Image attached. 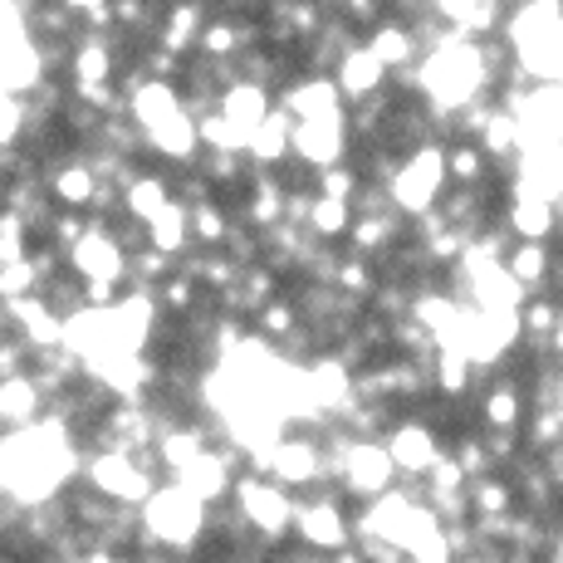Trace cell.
<instances>
[{
  "label": "cell",
  "mask_w": 563,
  "mask_h": 563,
  "mask_svg": "<svg viewBox=\"0 0 563 563\" xmlns=\"http://www.w3.org/2000/svg\"><path fill=\"white\" fill-rule=\"evenodd\" d=\"M505 30H510V49L519 54L525 74L554 84L559 79V0H525Z\"/></svg>",
  "instance_id": "6da1fadb"
},
{
  "label": "cell",
  "mask_w": 563,
  "mask_h": 563,
  "mask_svg": "<svg viewBox=\"0 0 563 563\" xmlns=\"http://www.w3.org/2000/svg\"><path fill=\"white\" fill-rule=\"evenodd\" d=\"M143 525H147L153 539H162V544L187 549L206 525V505L197 500V495L181 490V485H162V490H153L143 500Z\"/></svg>",
  "instance_id": "7a4b0ae2"
},
{
  "label": "cell",
  "mask_w": 563,
  "mask_h": 563,
  "mask_svg": "<svg viewBox=\"0 0 563 563\" xmlns=\"http://www.w3.org/2000/svg\"><path fill=\"white\" fill-rule=\"evenodd\" d=\"M441 181H446V162H441V147H421L402 162V172H393V201L402 211H427L437 201Z\"/></svg>",
  "instance_id": "3957f363"
},
{
  "label": "cell",
  "mask_w": 563,
  "mask_h": 563,
  "mask_svg": "<svg viewBox=\"0 0 563 563\" xmlns=\"http://www.w3.org/2000/svg\"><path fill=\"white\" fill-rule=\"evenodd\" d=\"M343 147H349V123L339 118H305V123L289 128V153H299L309 167H339Z\"/></svg>",
  "instance_id": "277c9868"
},
{
  "label": "cell",
  "mask_w": 563,
  "mask_h": 563,
  "mask_svg": "<svg viewBox=\"0 0 563 563\" xmlns=\"http://www.w3.org/2000/svg\"><path fill=\"white\" fill-rule=\"evenodd\" d=\"M89 481L99 495H113V500H147L153 495V475L143 471V461L128 456V451H103L89 465Z\"/></svg>",
  "instance_id": "5b68a950"
},
{
  "label": "cell",
  "mask_w": 563,
  "mask_h": 563,
  "mask_svg": "<svg viewBox=\"0 0 563 563\" xmlns=\"http://www.w3.org/2000/svg\"><path fill=\"white\" fill-rule=\"evenodd\" d=\"M69 265H74V275H84V279H103V285H118L123 279V269H128V255H123V245L113 241L108 231H84L79 241L69 245Z\"/></svg>",
  "instance_id": "8992f818"
},
{
  "label": "cell",
  "mask_w": 563,
  "mask_h": 563,
  "mask_svg": "<svg viewBox=\"0 0 563 563\" xmlns=\"http://www.w3.org/2000/svg\"><path fill=\"white\" fill-rule=\"evenodd\" d=\"M235 500H241V515L251 519L260 534H285L289 519H295V505H289V495L279 490V485L255 481V475H245V481L235 485Z\"/></svg>",
  "instance_id": "52a82bcc"
},
{
  "label": "cell",
  "mask_w": 563,
  "mask_h": 563,
  "mask_svg": "<svg viewBox=\"0 0 563 563\" xmlns=\"http://www.w3.org/2000/svg\"><path fill=\"white\" fill-rule=\"evenodd\" d=\"M383 451H387V461H393V471H402V475H427L431 465L441 461L437 437H431V427H421V421L393 427V437L383 441Z\"/></svg>",
  "instance_id": "ba28073f"
},
{
  "label": "cell",
  "mask_w": 563,
  "mask_h": 563,
  "mask_svg": "<svg viewBox=\"0 0 563 563\" xmlns=\"http://www.w3.org/2000/svg\"><path fill=\"white\" fill-rule=\"evenodd\" d=\"M343 475H349V490L358 495H383L393 490V461H387V451L377 446V441H353L349 451H343Z\"/></svg>",
  "instance_id": "9c48e42d"
},
{
  "label": "cell",
  "mask_w": 563,
  "mask_h": 563,
  "mask_svg": "<svg viewBox=\"0 0 563 563\" xmlns=\"http://www.w3.org/2000/svg\"><path fill=\"white\" fill-rule=\"evenodd\" d=\"M387 84V69L383 59H377L373 49H349L339 59V79H333V89H339V99H377Z\"/></svg>",
  "instance_id": "30bf717a"
},
{
  "label": "cell",
  "mask_w": 563,
  "mask_h": 563,
  "mask_svg": "<svg viewBox=\"0 0 563 563\" xmlns=\"http://www.w3.org/2000/svg\"><path fill=\"white\" fill-rule=\"evenodd\" d=\"M10 319L20 323V343H30V349H59L64 343V319L49 309V299H40V295L15 299Z\"/></svg>",
  "instance_id": "8fae6325"
},
{
  "label": "cell",
  "mask_w": 563,
  "mask_h": 563,
  "mask_svg": "<svg viewBox=\"0 0 563 563\" xmlns=\"http://www.w3.org/2000/svg\"><path fill=\"white\" fill-rule=\"evenodd\" d=\"M265 471L275 475L279 485H309V481H319V446H313V441H299V437L275 441V446H269Z\"/></svg>",
  "instance_id": "7c38bea8"
},
{
  "label": "cell",
  "mask_w": 563,
  "mask_h": 563,
  "mask_svg": "<svg viewBox=\"0 0 563 563\" xmlns=\"http://www.w3.org/2000/svg\"><path fill=\"white\" fill-rule=\"evenodd\" d=\"M177 485H181L187 495H197L201 505L221 500V495L231 490V471H225V456H221V451H201V456H191V461L177 471Z\"/></svg>",
  "instance_id": "4fadbf2b"
},
{
  "label": "cell",
  "mask_w": 563,
  "mask_h": 563,
  "mask_svg": "<svg viewBox=\"0 0 563 563\" xmlns=\"http://www.w3.org/2000/svg\"><path fill=\"white\" fill-rule=\"evenodd\" d=\"M554 211H559V206H549L544 197H539V191L515 187L510 231L519 235V241H534V245H544V241H549V231H554Z\"/></svg>",
  "instance_id": "5bb4252c"
},
{
  "label": "cell",
  "mask_w": 563,
  "mask_h": 563,
  "mask_svg": "<svg viewBox=\"0 0 563 563\" xmlns=\"http://www.w3.org/2000/svg\"><path fill=\"white\" fill-rule=\"evenodd\" d=\"M128 108H133V118L143 123V133H153V128H162L167 118L181 113V99H177V89H172L167 79H147V84H137L133 89Z\"/></svg>",
  "instance_id": "9a60e30c"
},
{
  "label": "cell",
  "mask_w": 563,
  "mask_h": 563,
  "mask_svg": "<svg viewBox=\"0 0 563 563\" xmlns=\"http://www.w3.org/2000/svg\"><path fill=\"white\" fill-rule=\"evenodd\" d=\"M299 519V534H305V544L313 549H339L343 539H349V525H343V510L333 500H313L305 510L295 515Z\"/></svg>",
  "instance_id": "2e32d148"
},
{
  "label": "cell",
  "mask_w": 563,
  "mask_h": 563,
  "mask_svg": "<svg viewBox=\"0 0 563 563\" xmlns=\"http://www.w3.org/2000/svg\"><path fill=\"white\" fill-rule=\"evenodd\" d=\"M285 113L295 118V123H305V118H339V89H333V79H305L295 84V89L285 93Z\"/></svg>",
  "instance_id": "e0dca14e"
},
{
  "label": "cell",
  "mask_w": 563,
  "mask_h": 563,
  "mask_svg": "<svg viewBox=\"0 0 563 563\" xmlns=\"http://www.w3.org/2000/svg\"><path fill=\"white\" fill-rule=\"evenodd\" d=\"M216 113L231 118V123L245 128V133H255L269 113V93L260 89V84H231V89L221 93V108H216Z\"/></svg>",
  "instance_id": "ac0fdd59"
},
{
  "label": "cell",
  "mask_w": 563,
  "mask_h": 563,
  "mask_svg": "<svg viewBox=\"0 0 563 563\" xmlns=\"http://www.w3.org/2000/svg\"><path fill=\"white\" fill-rule=\"evenodd\" d=\"M289 128H295V118L285 113V108H269L265 123L251 133V143H245V153L255 162H285L289 157Z\"/></svg>",
  "instance_id": "d6986e66"
},
{
  "label": "cell",
  "mask_w": 563,
  "mask_h": 563,
  "mask_svg": "<svg viewBox=\"0 0 563 563\" xmlns=\"http://www.w3.org/2000/svg\"><path fill=\"white\" fill-rule=\"evenodd\" d=\"M147 241H153V251H157V255H177V251H187V241H191L187 206H177V201L162 206L153 221H147Z\"/></svg>",
  "instance_id": "ffe728a7"
},
{
  "label": "cell",
  "mask_w": 563,
  "mask_h": 563,
  "mask_svg": "<svg viewBox=\"0 0 563 563\" xmlns=\"http://www.w3.org/2000/svg\"><path fill=\"white\" fill-rule=\"evenodd\" d=\"M40 407V387L30 377H5L0 383V427H30Z\"/></svg>",
  "instance_id": "44dd1931"
},
{
  "label": "cell",
  "mask_w": 563,
  "mask_h": 563,
  "mask_svg": "<svg viewBox=\"0 0 563 563\" xmlns=\"http://www.w3.org/2000/svg\"><path fill=\"white\" fill-rule=\"evenodd\" d=\"M197 30H201V5L197 0H177V5L167 10V30H162V54H187V45L197 40Z\"/></svg>",
  "instance_id": "7402d4cb"
},
{
  "label": "cell",
  "mask_w": 563,
  "mask_h": 563,
  "mask_svg": "<svg viewBox=\"0 0 563 563\" xmlns=\"http://www.w3.org/2000/svg\"><path fill=\"white\" fill-rule=\"evenodd\" d=\"M191 123H197V143H206L211 153H245V143H251V133H245V128H235L231 118H221V113L191 118Z\"/></svg>",
  "instance_id": "603a6c76"
},
{
  "label": "cell",
  "mask_w": 563,
  "mask_h": 563,
  "mask_svg": "<svg viewBox=\"0 0 563 563\" xmlns=\"http://www.w3.org/2000/svg\"><path fill=\"white\" fill-rule=\"evenodd\" d=\"M147 143H153L157 153H167V157H191V153H197V123H191L187 108H181L177 118H167L162 128L147 133Z\"/></svg>",
  "instance_id": "cb8c5ba5"
},
{
  "label": "cell",
  "mask_w": 563,
  "mask_h": 563,
  "mask_svg": "<svg viewBox=\"0 0 563 563\" xmlns=\"http://www.w3.org/2000/svg\"><path fill=\"white\" fill-rule=\"evenodd\" d=\"M383 59V69H397V64H411L417 59V35L407 25H377L373 30V45H367Z\"/></svg>",
  "instance_id": "d4e9b609"
},
{
  "label": "cell",
  "mask_w": 563,
  "mask_h": 563,
  "mask_svg": "<svg viewBox=\"0 0 563 563\" xmlns=\"http://www.w3.org/2000/svg\"><path fill=\"white\" fill-rule=\"evenodd\" d=\"M167 201H172V191H167L162 177H133L128 181V216H133V221L147 225Z\"/></svg>",
  "instance_id": "484cf974"
},
{
  "label": "cell",
  "mask_w": 563,
  "mask_h": 563,
  "mask_svg": "<svg viewBox=\"0 0 563 563\" xmlns=\"http://www.w3.org/2000/svg\"><path fill=\"white\" fill-rule=\"evenodd\" d=\"M505 275H510L519 289H534L539 279L549 275V251H544V245H534V241H519L515 251H510V265H505Z\"/></svg>",
  "instance_id": "4316f807"
},
{
  "label": "cell",
  "mask_w": 563,
  "mask_h": 563,
  "mask_svg": "<svg viewBox=\"0 0 563 563\" xmlns=\"http://www.w3.org/2000/svg\"><path fill=\"white\" fill-rule=\"evenodd\" d=\"M305 221L313 225V231L323 235V241H333V235H343L353 225V206L349 201H329V197H313L309 201V216Z\"/></svg>",
  "instance_id": "83f0119b"
},
{
  "label": "cell",
  "mask_w": 563,
  "mask_h": 563,
  "mask_svg": "<svg viewBox=\"0 0 563 563\" xmlns=\"http://www.w3.org/2000/svg\"><path fill=\"white\" fill-rule=\"evenodd\" d=\"M74 79L79 84H108L113 79V54H108L103 40H84L79 54H74Z\"/></svg>",
  "instance_id": "f1b7e54d"
},
{
  "label": "cell",
  "mask_w": 563,
  "mask_h": 563,
  "mask_svg": "<svg viewBox=\"0 0 563 563\" xmlns=\"http://www.w3.org/2000/svg\"><path fill=\"white\" fill-rule=\"evenodd\" d=\"M54 197L59 201H69V206H89L93 201V172L84 167V162H69V167H59L54 172Z\"/></svg>",
  "instance_id": "f546056e"
},
{
  "label": "cell",
  "mask_w": 563,
  "mask_h": 563,
  "mask_svg": "<svg viewBox=\"0 0 563 563\" xmlns=\"http://www.w3.org/2000/svg\"><path fill=\"white\" fill-rule=\"evenodd\" d=\"M40 289V269H35V260H10V265H0V299L5 305H15V299H25V295H35Z\"/></svg>",
  "instance_id": "4dcf8cb0"
},
{
  "label": "cell",
  "mask_w": 563,
  "mask_h": 563,
  "mask_svg": "<svg viewBox=\"0 0 563 563\" xmlns=\"http://www.w3.org/2000/svg\"><path fill=\"white\" fill-rule=\"evenodd\" d=\"M206 451V441H201V431H162V441H157V456L172 465V471H181L191 456H201Z\"/></svg>",
  "instance_id": "1f68e13d"
},
{
  "label": "cell",
  "mask_w": 563,
  "mask_h": 563,
  "mask_svg": "<svg viewBox=\"0 0 563 563\" xmlns=\"http://www.w3.org/2000/svg\"><path fill=\"white\" fill-rule=\"evenodd\" d=\"M279 15L295 35H319L323 30V5L319 0H279Z\"/></svg>",
  "instance_id": "d6a6232c"
},
{
  "label": "cell",
  "mask_w": 563,
  "mask_h": 563,
  "mask_svg": "<svg viewBox=\"0 0 563 563\" xmlns=\"http://www.w3.org/2000/svg\"><path fill=\"white\" fill-rule=\"evenodd\" d=\"M437 383H441V393H446V397H461L465 387H471V358H465V353H451V349H441Z\"/></svg>",
  "instance_id": "836d02e7"
},
{
  "label": "cell",
  "mask_w": 563,
  "mask_h": 563,
  "mask_svg": "<svg viewBox=\"0 0 563 563\" xmlns=\"http://www.w3.org/2000/svg\"><path fill=\"white\" fill-rule=\"evenodd\" d=\"M485 421H490L495 431H515V421H519V393L515 387H495V393L485 397Z\"/></svg>",
  "instance_id": "e575fe53"
},
{
  "label": "cell",
  "mask_w": 563,
  "mask_h": 563,
  "mask_svg": "<svg viewBox=\"0 0 563 563\" xmlns=\"http://www.w3.org/2000/svg\"><path fill=\"white\" fill-rule=\"evenodd\" d=\"M187 225L197 231V241L206 245H221L225 235H231V225H225V216H221V206H197V211H187Z\"/></svg>",
  "instance_id": "d590c367"
},
{
  "label": "cell",
  "mask_w": 563,
  "mask_h": 563,
  "mask_svg": "<svg viewBox=\"0 0 563 563\" xmlns=\"http://www.w3.org/2000/svg\"><path fill=\"white\" fill-rule=\"evenodd\" d=\"M387 241H393V221H387L383 211H367L358 221V231H353V245H358L363 255H377Z\"/></svg>",
  "instance_id": "8d00e7d4"
},
{
  "label": "cell",
  "mask_w": 563,
  "mask_h": 563,
  "mask_svg": "<svg viewBox=\"0 0 563 563\" xmlns=\"http://www.w3.org/2000/svg\"><path fill=\"white\" fill-rule=\"evenodd\" d=\"M201 49L211 54V59H225V54L241 49V30H235L225 15H221V20H211V25L201 30Z\"/></svg>",
  "instance_id": "74e56055"
},
{
  "label": "cell",
  "mask_w": 563,
  "mask_h": 563,
  "mask_svg": "<svg viewBox=\"0 0 563 563\" xmlns=\"http://www.w3.org/2000/svg\"><path fill=\"white\" fill-rule=\"evenodd\" d=\"M319 197H329V201H349L358 197V172H349L339 162V167H323V177H319Z\"/></svg>",
  "instance_id": "f35d334b"
},
{
  "label": "cell",
  "mask_w": 563,
  "mask_h": 563,
  "mask_svg": "<svg viewBox=\"0 0 563 563\" xmlns=\"http://www.w3.org/2000/svg\"><path fill=\"white\" fill-rule=\"evenodd\" d=\"M279 216H285V191H279L275 181H260L255 197H251V221L255 225H275Z\"/></svg>",
  "instance_id": "ab89813d"
},
{
  "label": "cell",
  "mask_w": 563,
  "mask_h": 563,
  "mask_svg": "<svg viewBox=\"0 0 563 563\" xmlns=\"http://www.w3.org/2000/svg\"><path fill=\"white\" fill-rule=\"evenodd\" d=\"M441 162H446V177H456V181H481V172H485V157L475 153V147H451V153H441Z\"/></svg>",
  "instance_id": "60d3db41"
},
{
  "label": "cell",
  "mask_w": 563,
  "mask_h": 563,
  "mask_svg": "<svg viewBox=\"0 0 563 563\" xmlns=\"http://www.w3.org/2000/svg\"><path fill=\"white\" fill-rule=\"evenodd\" d=\"M515 143H519V128L510 113L485 118V153H515Z\"/></svg>",
  "instance_id": "b9f144b4"
},
{
  "label": "cell",
  "mask_w": 563,
  "mask_h": 563,
  "mask_svg": "<svg viewBox=\"0 0 563 563\" xmlns=\"http://www.w3.org/2000/svg\"><path fill=\"white\" fill-rule=\"evenodd\" d=\"M475 510L485 519H500L510 510V485L505 481H475Z\"/></svg>",
  "instance_id": "7bdbcfd3"
},
{
  "label": "cell",
  "mask_w": 563,
  "mask_h": 563,
  "mask_svg": "<svg viewBox=\"0 0 563 563\" xmlns=\"http://www.w3.org/2000/svg\"><path fill=\"white\" fill-rule=\"evenodd\" d=\"M519 323H525V329L534 333V339H539V333H544L549 343L559 339V309H554V305H525V313H519Z\"/></svg>",
  "instance_id": "ee69618b"
},
{
  "label": "cell",
  "mask_w": 563,
  "mask_h": 563,
  "mask_svg": "<svg viewBox=\"0 0 563 563\" xmlns=\"http://www.w3.org/2000/svg\"><path fill=\"white\" fill-rule=\"evenodd\" d=\"M260 329H265L269 339H285V333L295 329V309H285V305H260Z\"/></svg>",
  "instance_id": "f6af8a7d"
},
{
  "label": "cell",
  "mask_w": 563,
  "mask_h": 563,
  "mask_svg": "<svg viewBox=\"0 0 563 563\" xmlns=\"http://www.w3.org/2000/svg\"><path fill=\"white\" fill-rule=\"evenodd\" d=\"M84 231H89V225H84L79 221V216H74V211H64V216H54V241H64V245H74V241H79V235Z\"/></svg>",
  "instance_id": "bcb514c9"
},
{
  "label": "cell",
  "mask_w": 563,
  "mask_h": 563,
  "mask_svg": "<svg viewBox=\"0 0 563 563\" xmlns=\"http://www.w3.org/2000/svg\"><path fill=\"white\" fill-rule=\"evenodd\" d=\"M113 10V20H123V25H147V0H118V5H108Z\"/></svg>",
  "instance_id": "7dc6e473"
},
{
  "label": "cell",
  "mask_w": 563,
  "mask_h": 563,
  "mask_svg": "<svg viewBox=\"0 0 563 563\" xmlns=\"http://www.w3.org/2000/svg\"><path fill=\"white\" fill-rule=\"evenodd\" d=\"M167 299L172 309H191V299H197V285H191V279H167Z\"/></svg>",
  "instance_id": "c3c4849f"
},
{
  "label": "cell",
  "mask_w": 563,
  "mask_h": 563,
  "mask_svg": "<svg viewBox=\"0 0 563 563\" xmlns=\"http://www.w3.org/2000/svg\"><path fill=\"white\" fill-rule=\"evenodd\" d=\"M343 10H349L358 25H377V15H383V0H343Z\"/></svg>",
  "instance_id": "681fc988"
},
{
  "label": "cell",
  "mask_w": 563,
  "mask_h": 563,
  "mask_svg": "<svg viewBox=\"0 0 563 563\" xmlns=\"http://www.w3.org/2000/svg\"><path fill=\"white\" fill-rule=\"evenodd\" d=\"M89 563H118V559H89Z\"/></svg>",
  "instance_id": "f907efd6"
},
{
  "label": "cell",
  "mask_w": 563,
  "mask_h": 563,
  "mask_svg": "<svg viewBox=\"0 0 563 563\" xmlns=\"http://www.w3.org/2000/svg\"><path fill=\"white\" fill-rule=\"evenodd\" d=\"M465 563H481V559H465Z\"/></svg>",
  "instance_id": "816d5d0a"
}]
</instances>
